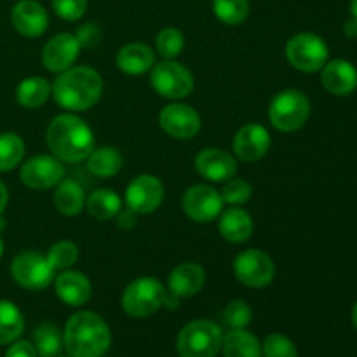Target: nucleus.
<instances>
[{
  "instance_id": "412c9836",
  "label": "nucleus",
  "mask_w": 357,
  "mask_h": 357,
  "mask_svg": "<svg viewBox=\"0 0 357 357\" xmlns=\"http://www.w3.org/2000/svg\"><path fill=\"white\" fill-rule=\"evenodd\" d=\"M169 284V291L173 293L176 298H187V296H194L204 288L206 284V272L201 265L194 264V261H187L174 268L167 279Z\"/></svg>"
},
{
  "instance_id": "aec40b11",
  "label": "nucleus",
  "mask_w": 357,
  "mask_h": 357,
  "mask_svg": "<svg viewBox=\"0 0 357 357\" xmlns=\"http://www.w3.org/2000/svg\"><path fill=\"white\" fill-rule=\"evenodd\" d=\"M324 89L335 96H347L357 87V70L352 63L345 59H333L323 66Z\"/></svg>"
},
{
  "instance_id": "c756f323",
  "label": "nucleus",
  "mask_w": 357,
  "mask_h": 357,
  "mask_svg": "<svg viewBox=\"0 0 357 357\" xmlns=\"http://www.w3.org/2000/svg\"><path fill=\"white\" fill-rule=\"evenodd\" d=\"M33 347L40 357H56L65 347L61 331L54 324L42 323L33 331Z\"/></svg>"
},
{
  "instance_id": "393cba45",
  "label": "nucleus",
  "mask_w": 357,
  "mask_h": 357,
  "mask_svg": "<svg viewBox=\"0 0 357 357\" xmlns=\"http://www.w3.org/2000/svg\"><path fill=\"white\" fill-rule=\"evenodd\" d=\"M225 357H261V345L253 333L246 330H230L222 342Z\"/></svg>"
},
{
  "instance_id": "f257e3e1",
  "label": "nucleus",
  "mask_w": 357,
  "mask_h": 357,
  "mask_svg": "<svg viewBox=\"0 0 357 357\" xmlns=\"http://www.w3.org/2000/svg\"><path fill=\"white\" fill-rule=\"evenodd\" d=\"M47 145L61 162H80L94 150V135L86 121L63 114L49 124Z\"/></svg>"
},
{
  "instance_id": "79ce46f5",
  "label": "nucleus",
  "mask_w": 357,
  "mask_h": 357,
  "mask_svg": "<svg viewBox=\"0 0 357 357\" xmlns=\"http://www.w3.org/2000/svg\"><path fill=\"white\" fill-rule=\"evenodd\" d=\"M344 31L347 37H351V38L357 37V20L356 17H351V20L344 24Z\"/></svg>"
},
{
  "instance_id": "37998d69",
  "label": "nucleus",
  "mask_w": 357,
  "mask_h": 357,
  "mask_svg": "<svg viewBox=\"0 0 357 357\" xmlns=\"http://www.w3.org/2000/svg\"><path fill=\"white\" fill-rule=\"evenodd\" d=\"M7 201H9V194H7V187L2 183V181H0V215H2L3 209H6Z\"/></svg>"
},
{
  "instance_id": "a18cd8bd",
  "label": "nucleus",
  "mask_w": 357,
  "mask_h": 357,
  "mask_svg": "<svg viewBox=\"0 0 357 357\" xmlns=\"http://www.w3.org/2000/svg\"><path fill=\"white\" fill-rule=\"evenodd\" d=\"M352 323H354V326L357 330V303L354 305V309H352Z\"/></svg>"
},
{
  "instance_id": "de8ad7c7",
  "label": "nucleus",
  "mask_w": 357,
  "mask_h": 357,
  "mask_svg": "<svg viewBox=\"0 0 357 357\" xmlns=\"http://www.w3.org/2000/svg\"><path fill=\"white\" fill-rule=\"evenodd\" d=\"M3 227H6V222H3L2 215H0V230H2V229H3Z\"/></svg>"
},
{
  "instance_id": "a19ab883",
  "label": "nucleus",
  "mask_w": 357,
  "mask_h": 357,
  "mask_svg": "<svg viewBox=\"0 0 357 357\" xmlns=\"http://www.w3.org/2000/svg\"><path fill=\"white\" fill-rule=\"evenodd\" d=\"M115 220H117V225L126 230L132 229V227H136V223H138V216H136V213L129 208L121 209V211L117 213V216H115Z\"/></svg>"
},
{
  "instance_id": "f3484780",
  "label": "nucleus",
  "mask_w": 357,
  "mask_h": 357,
  "mask_svg": "<svg viewBox=\"0 0 357 357\" xmlns=\"http://www.w3.org/2000/svg\"><path fill=\"white\" fill-rule=\"evenodd\" d=\"M199 174L209 181H227L236 176L237 162L229 152L220 149H204L195 157Z\"/></svg>"
},
{
  "instance_id": "7c9ffc66",
  "label": "nucleus",
  "mask_w": 357,
  "mask_h": 357,
  "mask_svg": "<svg viewBox=\"0 0 357 357\" xmlns=\"http://www.w3.org/2000/svg\"><path fill=\"white\" fill-rule=\"evenodd\" d=\"M24 157V142L16 132L0 135V171H10Z\"/></svg>"
},
{
  "instance_id": "ddd939ff",
  "label": "nucleus",
  "mask_w": 357,
  "mask_h": 357,
  "mask_svg": "<svg viewBox=\"0 0 357 357\" xmlns=\"http://www.w3.org/2000/svg\"><path fill=\"white\" fill-rule=\"evenodd\" d=\"M164 201V187L159 178L152 174H139L126 190V204L136 215L153 213Z\"/></svg>"
},
{
  "instance_id": "4c0bfd02",
  "label": "nucleus",
  "mask_w": 357,
  "mask_h": 357,
  "mask_svg": "<svg viewBox=\"0 0 357 357\" xmlns=\"http://www.w3.org/2000/svg\"><path fill=\"white\" fill-rule=\"evenodd\" d=\"M52 9L66 21H77L87 9V0H52Z\"/></svg>"
},
{
  "instance_id": "c03bdc74",
  "label": "nucleus",
  "mask_w": 357,
  "mask_h": 357,
  "mask_svg": "<svg viewBox=\"0 0 357 357\" xmlns=\"http://www.w3.org/2000/svg\"><path fill=\"white\" fill-rule=\"evenodd\" d=\"M351 13H352V17H356L357 20V0H351Z\"/></svg>"
},
{
  "instance_id": "bb28decb",
  "label": "nucleus",
  "mask_w": 357,
  "mask_h": 357,
  "mask_svg": "<svg viewBox=\"0 0 357 357\" xmlns=\"http://www.w3.org/2000/svg\"><path fill=\"white\" fill-rule=\"evenodd\" d=\"M86 208L91 216L100 222H107L117 216V213L122 209V201L117 192L112 188H98L87 197Z\"/></svg>"
},
{
  "instance_id": "b1692460",
  "label": "nucleus",
  "mask_w": 357,
  "mask_h": 357,
  "mask_svg": "<svg viewBox=\"0 0 357 357\" xmlns=\"http://www.w3.org/2000/svg\"><path fill=\"white\" fill-rule=\"evenodd\" d=\"M54 204L58 211L65 216H75L86 206V195H84V188L80 187L77 181L65 180L63 178L58 185H56L54 192Z\"/></svg>"
},
{
  "instance_id": "20e7f679",
  "label": "nucleus",
  "mask_w": 357,
  "mask_h": 357,
  "mask_svg": "<svg viewBox=\"0 0 357 357\" xmlns=\"http://www.w3.org/2000/svg\"><path fill=\"white\" fill-rule=\"evenodd\" d=\"M223 333L213 321L199 319L188 323L176 338V351L181 357H215L222 349Z\"/></svg>"
},
{
  "instance_id": "5701e85b",
  "label": "nucleus",
  "mask_w": 357,
  "mask_h": 357,
  "mask_svg": "<svg viewBox=\"0 0 357 357\" xmlns=\"http://www.w3.org/2000/svg\"><path fill=\"white\" fill-rule=\"evenodd\" d=\"M155 54L145 44H128L119 51L117 66L129 75H142L153 68Z\"/></svg>"
},
{
  "instance_id": "6e6552de",
  "label": "nucleus",
  "mask_w": 357,
  "mask_h": 357,
  "mask_svg": "<svg viewBox=\"0 0 357 357\" xmlns=\"http://www.w3.org/2000/svg\"><path fill=\"white\" fill-rule=\"evenodd\" d=\"M328 45L314 33H296L286 44V58L300 72L312 73L328 63Z\"/></svg>"
},
{
  "instance_id": "72a5a7b5",
  "label": "nucleus",
  "mask_w": 357,
  "mask_h": 357,
  "mask_svg": "<svg viewBox=\"0 0 357 357\" xmlns=\"http://www.w3.org/2000/svg\"><path fill=\"white\" fill-rule=\"evenodd\" d=\"M157 52L162 56L164 59H174L181 54L185 47V37L178 28H164L159 31L155 38Z\"/></svg>"
},
{
  "instance_id": "dca6fc26",
  "label": "nucleus",
  "mask_w": 357,
  "mask_h": 357,
  "mask_svg": "<svg viewBox=\"0 0 357 357\" xmlns=\"http://www.w3.org/2000/svg\"><path fill=\"white\" fill-rule=\"evenodd\" d=\"M272 145L271 135L260 124H246L234 138V152L244 162H257L267 155Z\"/></svg>"
},
{
  "instance_id": "2f4dec72",
  "label": "nucleus",
  "mask_w": 357,
  "mask_h": 357,
  "mask_svg": "<svg viewBox=\"0 0 357 357\" xmlns=\"http://www.w3.org/2000/svg\"><path fill=\"white\" fill-rule=\"evenodd\" d=\"M213 10L222 23L236 26L243 23L250 14V2L248 0H213Z\"/></svg>"
},
{
  "instance_id": "58836bf2",
  "label": "nucleus",
  "mask_w": 357,
  "mask_h": 357,
  "mask_svg": "<svg viewBox=\"0 0 357 357\" xmlns=\"http://www.w3.org/2000/svg\"><path fill=\"white\" fill-rule=\"evenodd\" d=\"M77 40H79L80 47H94L100 44L101 40V30L98 24L87 23L77 30Z\"/></svg>"
},
{
  "instance_id": "a211bd4d",
  "label": "nucleus",
  "mask_w": 357,
  "mask_h": 357,
  "mask_svg": "<svg viewBox=\"0 0 357 357\" xmlns=\"http://www.w3.org/2000/svg\"><path fill=\"white\" fill-rule=\"evenodd\" d=\"M14 28L23 37H40L49 26L47 10L35 0H20L10 14Z\"/></svg>"
},
{
  "instance_id": "423d86ee",
  "label": "nucleus",
  "mask_w": 357,
  "mask_h": 357,
  "mask_svg": "<svg viewBox=\"0 0 357 357\" xmlns=\"http://www.w3.org/2000/svg\"><path fill=\"white\" fill-rule=\"evenodd\" d=\"M167 291L155 278H139L126 288L122 309L131 317H149L166 303Z\"/></svg>"
},
{
  "instance_id": "49530a36",
  "label": "nucleus",
  "mask_w": 357,
  "mask_h": 357,
  "mask_svg": "<svg viewBox=\"0 0 357 357\" xmlns=\"http://www.w3.org/2000/svg\"><path fill=\"white\" fill-rule=\"evenodd\" d=\"M3 255V241H2V237H0V257H2Z\"/></svg>"
},
{
  "instance_id": "f03ea898",
  "label": "nucleus",
  "mask_w": 357,
  "mask_h": 357,
  "mask_svg": "<svg viewBox=\"0 0 357 357\" xmlns=\"http://www.w3.org/2000/svg\"><path fill=\"white\" fill-rule=\"evenodd\" d=\"M63 344L70 357H101L110 349V328L103 317L82 310L73 314L66 323Z\"/></svg>"
},
{
  "instance_id": "39448f33",
  "label": "nucleus",
  "mask_w": 357,
  "mask_h": 357,
  "mask_svg": "<svg viewBox=\"0 0 357 357\" xmlns=\"http://www.w3.org/2000/svg\"><path fill=\"white\" fill-rule=\"evenodd\" d=\"M310 115V101L302 91L286 89L274 96L271 108H268V119L272 126L282 132H293L303 128Z\"/></svg>"
},
{
  "instance_id": "1a4fd4ad",
  "label": "nucleus",
  "mask_w": 357,
  "mask_h": 357,
  "mask_svg": "<svg viewBox=\"0 0 357 357\" xmlns=\"http://www.w3.org/2000/svg\"><path fill=\"white\" fill-rule=\"evenodd\" d=\"M54 268L45 257L38 253H23L14 258L10 265V275L24 289L40 291L54 279Z\"/></svg>"
},
{
  "instance_id": "f704fd0d",
  "label": "nucleus",
  "mask_w": 357,
  "mask_h": 357,
  "mask_svg": "<svg viewBox=\"0 0 357 357\" xmlns=\"http://www.w3.org/2000/svg\"><path fill=\"white\" fill-rule=\"evenodd\" d=\"M223 319L230 330H246V326L253 319V310L243 300H234L223 310Z\"/></svg>"
},
{
  "instance_id": "f8f14e48",
  "label": "nucleus",
  "mask_w": 357,
  "mask_h": 357,
  "mask_svg": "<svg viewBox=\"0 0 357 357\" xmlns=\"http://www.w3.org/2000/svg\"><path fill=\"white\" fill-rule=\"evenodd\" d=\"M183 211L197 223H209L222 215L223 201L218 190L209 185H194L183 195Z\"/></svg>"
},
{
  "instance_id": "4468645a",
  "label": "nucleus",
  "mask_w": 357,
  "mask_h": 357,
  "mask_svg": "<svg viewBox=\"0 0 357 357\" xmlns=\"http://www.w3.org/2000/svg\"><path fill=\"white\" fill-rule=\"evenodd\" d=\"M159 124L164 131L176 139H190L201 131V117L192 107L183 103H171L162 108Z\"/></svg>"
},
{
  "instance_id": "c85d7f7f",
  "label": "nucleus",
  "mask_w": 357,
  "mask_h": 357,
  "mask_svg": "<svg viewBox=\"0 0 357 357\" xmlns=\"http://www.w3.org/2000/svg\"><path fill=\"white\" fill-rule=\"evenodd\" d=\"M24 330L21 310L13 302L0 300V345L16 342Z\"/></svg>"
},
{
  "instance_id": "0eeeda50",
  "label": "nucleus",
  "mask_w": 357,
  "mask_h": 357,
  "mask_svg": "<svg viewBox=\"0 0 357 357\" xmlns=\"http://www.w3.org/2000/svg\"><path fill=\"white\" fill-rule=\"evenodd\" d=\"M150 82L157 94L167 100H181L194 91V75L174 59H162L152 68Z\"/></svg>"
},
{
  "instance_id": "9d476101",
  "label": "nucleus",
  "mask_w": 357,
  "mask_h": 357,
  "mask_svg": "<svg viewBox=\"0 0 357 357\" xmlns=\"http://www.w3.org/2000/svg\"><path fill=\"white\" fill-rule=\"evenodd\" d=\"M234 274L250 288H265L274 281L275 265L264 251L246 250L234 260Z\"/></svg>"
},
{
  "instance_id": "a878e982",
  "label": "nucleus",
  "mask_w": 357,
  "mask_h": 357,
  "mask_svg": "<svg viewBox=\"0 0 357 357\" xmlns=\"http://www.w3.org/2000/svg\"><path fill=\"white\" fill-rule=\"evenodd\" d=\"M122 153L115 146L94 149L87 157V169L98 178H112L122 169Z\"/></svg>"
},
{
  "instance_id": "ea45409f",
  "label": "nucleus",
  "mask_w": 357,
  "mask_h": 357,
  "mask_svg": "<svg viewBox=\"0 0 357 357\" xmlns=\"http://www.w3.org/2000/svg\"><path fill=\"white\" fill-rule=\"evenodd\" d=\"M6 357H38L37 351H35L33 344L26 340L14 342L9 347V351L6 352Z\"/></svg>"
},
{
  "instance_id": "473e14b6",
  "label": "nucleus",
  "mask_w": 357,
  "mask_h": 357,
  "mask_svg": "<svg viewBox=\"0 0 357 357\" xmlns=\"http://www.w3.org/2000/svg\"><path fill=\"white\" fill-rule=\"evenodd\" d=\"M45 258H47L54 271H66L79 260V248L72 241H58V243L49 248Z\"/></svg>"
},
{
  "instance_id": "9b49d317",
  "label": "nucleus",
  "mask_w": 357,
  "mask_h": 357,
  "mask_svg": "<svg viewBox=\"0 0 357 357\" xmlns=\"http://www.w3.org/2000/svg\"><path fill=\"white\" fill-rule=\"evenodd\" d=\"M20 178L28 188L49 190L65 178V166L58 157L37 155L21 166Z\"/></svg>"
},
{
  "instance_id": "cd10ccee",
  "label": "nucleus",
  "mask_w": 357,
  "mask_h": 357,
  "mask_svg": "<svg viewBox=\"0 0 357 357\" xmlns=\"http://www.w3.org/2000/svg\"><path fill=\"white\" fill-rule=\"evenodd\" d=\"M52 93V86L44 77H28L21 80L16 89V98L20 105L26 108H38L49 100Z\"/></svg>"
},
{
  "instance_id": "2eb2a0df",
  "label": "nucleus",
  "mask_w": 357,
  "mask_h": 357,
  "mask_svg": "<svg viewBox=\"0 0 357 357\" xmlns=\"http://www.w3.org/2000/svg\"><path fill=\"white\" fill-rule=\"evenodd\" d=\"M80 44L75 35L59 33L52 37L42 51V65L51 73H63L75 63Z\"/></svg>"
},
{
  "instance_id": "4be33fe9",
  "label": "nucleus",
  "mask_w": 357,
  "mask_h": 357,
  "mask_svg": "<svg viewBox=\"0 0 357 357\" xmlns=\"http://www.w3.org/2000/svg\"><path fill=\"white\" fill-rule=\"evenodd\" d=\"M218 230L223 239L234 244H241L250 239L253 234V220H251L250 213L232 206L220 216Z\"/></svg>"
},
{
  "instance_id": "7ed1b4c3",
  "label": "nucleus",
  "mask_w": 357,
  "mask_h": 357,
  "mask_svg": "<svg viewBox=\"0 0 357 357\" xmlns=\"http://www.w3.org/2000/svg\"><path fill=\"white\" fill-rule=\"evenodd\" d=\"M103 93V79L89 66L68 68L56 79L52 96L59 107L73 112L89 110L100 101Z\"/></svg>"
},
{
  "instance_id": "09e8293b",
  "label": "nucleus",
  "mask_w": 357,
  "mask_h": 357,
  "mask_svg": "<svg viewBox=\"0 0 357 357\" xmlns=\"http://www.w3.org/2000/svg\"><path fill=\"white\" fill-rule=\"evenodd\" d=\"M56 357H66V356H56Z\"/></svg>"
},
{
  "instance_id": "c9c22d12",
  "label": "nucleus",
  "mask_w": 357,
  "mask_h": 357,
  "mask_svg": "<svg viewBox=\"0 0 357 357\" xmlns=\"http://www.w3.org/2000/svg\"><path fill=\"white\" fill-rule=\"evenodd\" d=\"M251 185L244 180H237V178H230V180L225 181L223 185L222 192V201L223 204H230V206H241L244 202H248L251 199Z\"/></svg>"
},
{
  "instance_id": "e433bc0d",
  "label": "nucleus",
  "mask_w": 357,
  "mask_h": 357,
  "mask_svg": "<svg viewBox=\"0 0 357 357\" xmlns=\"http://www.w3.org/2000/svg\"><path fill=\"white\" fill-rule=\"evenodd\" d=\"M265 357H298L295 344L288 337L279 333H272L264 342Z\"/></svg>"
},
{
  "instance_id": "6ab92c4d",
  "label": "nucleus",
  "mask_w": 357,
  "mask_h": 357,
  "mask_svg": "<svg viewBox=\"0 0 357 357\" xmlns=\"http://www.w3.org/2000/svg\"><path fill=\"white\" fill-rule=\"evenodd\" d=\"M54 288L59 300L70 307L84 305V303L89 302L91 295H93L91 281L86 278V274L77 271H68V268L56 278Z\"/></svg>"
}]
</instances>
